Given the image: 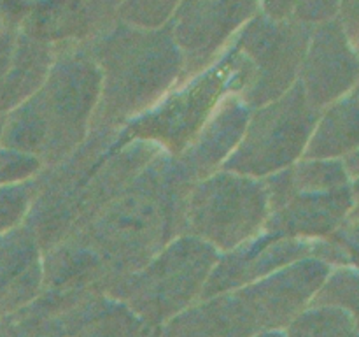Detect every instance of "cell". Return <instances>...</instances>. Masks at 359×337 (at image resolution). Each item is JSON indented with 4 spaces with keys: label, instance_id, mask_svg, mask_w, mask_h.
Here are the masks:
<instances>
[{
    "label": "cell",
    "instance_id": "3957f363",
    "mask_svg": "<svg viewBox=\"0 0 359 337\" xmlns=\"http://www.w3.org/2000/svg\"><path fill=\"white\" fill-rule=\"evenodd\" d=\"M356 211H358V213H356V216L359 218V204H358V206H356Z\"/></svg>",
    "mask_w": 359,
    "mask_h": 337
},
{
    "label": "cell",
    "instance_id": "6da1fadb",
    "mask_svg": "<svg viewBox=\"0 0 359 337\" xmlns=\"http://www.w3.org/2000/svg\"><path fill=\"white\" fill-rule=\"evenodd\" d=\"M344 25L354 51L359 56V0H346L344 4Z\"/></svg>",
    "mask_w": 359,
    "mask_h": 337
},
{
    "label": "cell",
    "instance_id": "7a4b0ae2",
    "mask_svg": "<svg viewBox=\"0 0 359 337\" xmlns=\"http://www.w3.org/2000/svg\"><path fill=\"white\" fill-rule=\"evenodd\" d=\"M353 164H351V174H353V179H356V183H354V185H356V190H358V193H359V151H356V153H353Z\"/></svg>",
    "mask_w": 359,
    "mask_h": 337
},
{
    "label": "cell",
    "instance_id": "277c9868",
    "mask_svg": "<svg viewBox=\"0 0 359 337\" xmlns=\"http://www.w3.org/2000/svg\"><path fill=\"white\" fill-rule=\"evenodd\" d=\"M356 95H359V88H358V93Z\"/></svg>",
    "mask_w": 359,
    "mask_h": 337
}]
</instances>
